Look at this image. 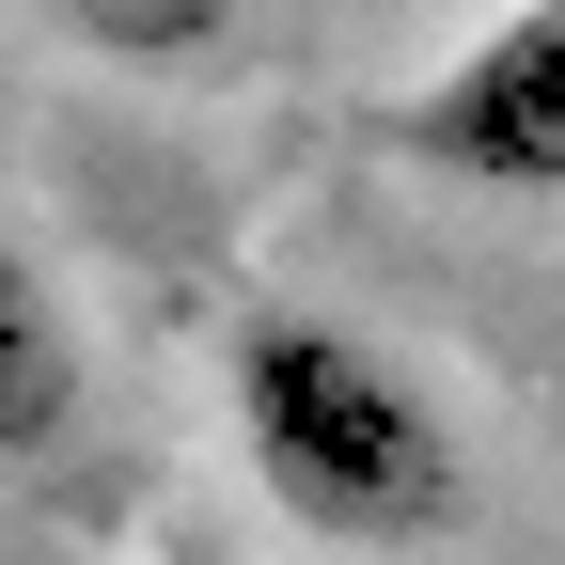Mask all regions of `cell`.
Instances as JSON below:
<instances>
[{"mask_svg":"<svg viewBox=\"0 0 565 565\" xmlns=\"http://www.w3.org/2000/svg\"><path fill=\"white\" fill-rule=\"evenodd\" d=\"M221 424H236V471L267 487L282 534L315 550H440L471 519V424L456 393L377 345L362 315H315V299H236L221 330Z\"/></svg>","mask_w":565,"mask_h":565,"instance_id":"1","label":"cell"},{"mask_svg":"<svg viewBox=\"0 0 565 565\" xmlns=\"http://www.w3.org/2000/svg\"><path fill=\"white\" fill-rule=\"evenodd\" d=\"M377 141L440 189H487V204H565V0H503L456 63L377 110Z\"/></svg>","mask_w":565,"mask_h":565,"instance_id":"2","label":"cell"},{"mask_svg":"<svg viewBox=\"0 0 565 565\" xmlns=\"http://www.w3.org/2000/svg\"><path fill=\"white\" fill-rule=\"evenodd\" d=\"M79 440H95V330H79V282L0 221V487L79 471Z\"/></svg>","mask_w":565,"mask_h":565,"instance_id":"3","label":"cell"},{"mask_svg":"<svg viewBox=\"0 0 565 565\" xmlns=\"http://www.w3.org/2000/svg\"><path fill=\"white\" fill-rule=\"evenodd\" d=\"M32 17L79 47V63H126V79H204V63H236L267 0H32Z\"/></svg>","mask_w":565,"mask_h":565,"instance_id":"4","label":"cell"}]
</instances>
